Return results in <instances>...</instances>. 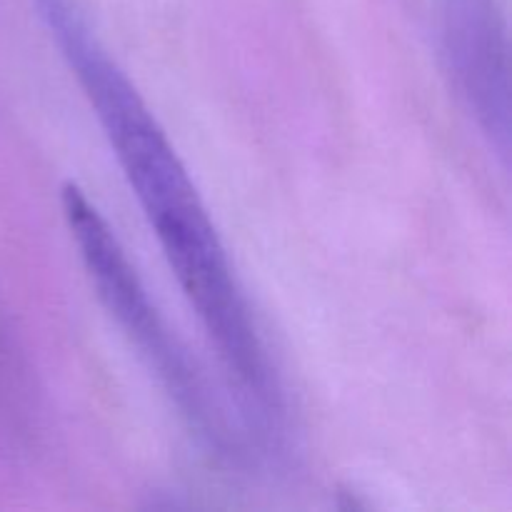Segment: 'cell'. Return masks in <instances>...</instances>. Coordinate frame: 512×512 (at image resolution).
I'll list each match as a JSON object with an SVG mask.
<instances>
[{
	"label": "cell",
	"mask_w": 512,
	"mask_h": 512,
	"mask_svg": "<svg viewBox=\"0 0 512 512\" xmlns=\"http://www.w3.org/2000/svg\"><path fill=\"white\" fill-rule=\"evenodd\" d=\"M440 48L458 98L508 158L510 45L500 0H440Z\"/></svg>",
	"instance_id": "cell-3"
},
{
	"label": "cell",
	"mask_w": 512,
	"mask_h": 512,
	"mask_svg": "<svg viewBox=\"0 0 512 512\" xmlns=\"http://www.w3.org/2000/svg\"><path fill=\"white\" fill-rule=\"evenodd\" d=\"M35 3L93 105L180 290L218 350L223 368L235 380L245 408L265 430L275 428L283 415L278 375L235 278L228 250L183 160L118 60L110 58L78 3Z\"/></svg>",
	"instance_id": "cell-1"
},
{
	"label": "cell",
	"mask_w": 512,
	"mask_h": 512,
	"mask_svg": "<svg viewBox=\"0 0 512 512\" xmlns=\"http://www.w3.org/2000/svg\"><path fill=\"white\" fill-rule=\"evenodd\" d=\"M63 215L100 303L135 345L190 430H195L208 448L218 450V455H240V438L230 428L228 415L208 388V380L150 300L148 288L115 230L75 183L63 185Z\"/></svg>",
	"instance_id": "cell-2"
}]
</instances>
